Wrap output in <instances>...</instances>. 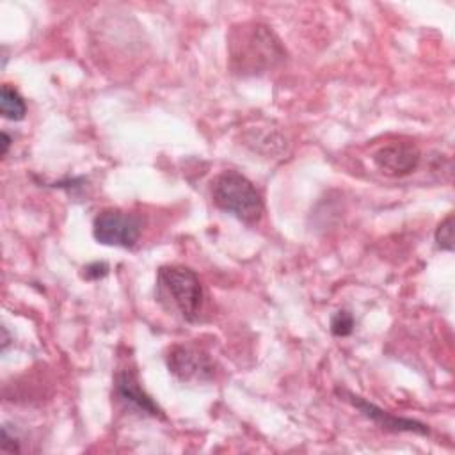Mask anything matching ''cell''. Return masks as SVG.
<instances>
[{
	"mask_svg": "<svg viewBox=\"0 0 455 455\" xmlns=\"http://www.w3.org/2000/svg\"><path fill=\"white\" fill-rule=\"evenodd\" d=\"M114 395L117 400L128 407L133 409L140 414L151 416V418H162V409L155 403V400L142 389L137 373L132 370H121L116 375L114 380Z\"/></svg>",
	"mask_w": 455,
	"mask_h": 455,
	"instance_id": "ba28073f",
	"label": "cell"
},
{
	"mask_svg": "<svg viewBox=\"0 0 455 455\" xmlns=\"http://www.w3.org/2000/svg\"><path fill=\"white\" fill-rule=\"evenodd\" d=\"M2 146H4V148H2V155H7L9 146H11V137H9L5 132L2 133Z\"/></svg>",
	"mask_w": 455,
	"mask_h": 455,
	"instance_id": "5bb4252c",
	"label": "cell"
},
{
	"mask_svg": "<svg viewBox=\"0 0 455 455\" xmlns=\"http://www.w3.org/2000/svg\"><path fill=\"white\" fill-rule=\"evenodd\" d=\"M338 395L343 396L347 402H350L364 418L371 419L382 430H387V432H412V434H418V435H428V432H430L425 423L411 419V418L395 416V414L377 407L375 403L364 400L359 395H354V393L345 391V389H338Z\"/></svg>",
	"mask_w": 455,
	"mask_h": 455,
	"instance_id": "8992f818",
	"label": "cell"
},
{
	"mask_svg": "<svg viewBox=\"0 0 455 455\" xmlns=\"http://www.w3.org/2000/svg\"><path fill=\"white\" fill-rule=\"evenodd\" d=\"M0 112L9 121H21L27 116L25 100L21 98V94L11 84L2 85Z\"/></svg>",
	"mask_w": 455,
	"mask_h": 455,
	"instance_id": "9c48e42d",
	"label": "cell"
},
{
	"mask_svg": "<svg viewBox=\"0 0 455 455\" xmlns=\"http://www.w3.org/2000/svg\"><path fill=\"white\" fill-rule=\"evenodd\" d=\"M2 334H4V341H2V350H5V348H7V345H9V334H7V329H5V327H2Z\"/></svg>",
	"mask_w": 455,
	"mask_h": 455,
	"instance_id": "9a60e30c",
	"label": "cell"
},
{
	"mask_svg": "<svg viewBox=\"0 0 455 455\" xmlns=\"http://www.w3.org/2000/svg\"><path fill=\"white\" fill-rule=\"evenodd\" d=\"M231 59L240 73H258L284 59V48L277 36L261 23L242 27L231 39Z\"/></svg>",
	"mask_w": 455,
	"mask_h": 455,
	"instance_id": "7a4b0ae2",
	"label": "cell"
},
{
	"mask_svg": "<svg viewBox=\"0 0 455 455\" xmlns=\"http://www.w3.org/2000/svg\"><path fill=\"white\" fill-rule=\"evenodd\" d=\"M140 233V217L117 208L103 210L94 217L92 222V236L96 238V242L110 247L130 249L139 242Z\"/></svg>",
	"mask_w": 455,
	"mask_h": 455,
	"instance_id": "277c9868",
	"label": "cell"
},
{
	"mask_svg": "<svg viewBox=\"0 0 455 455\" xmlns=\"http://www.w3.org/2000/svg\"><path fill=\"white\" fill-rule=\"evenodd\" d=\"M352 331H354V316L345 309L336 311L331 318V332L338 338H343L352 334Z\"/></svg>",
	"mask_w": 455,
	"mask_h": 455,
	"instance_id": "8fae6325",
	"label": "cell"
},
{
	"mask_svg": "<svg viewBox=\"0 0 455 455\" xmlns=\"http://www.w3.org/2000/svg\"><path fill=\"white\" fill-rule=\"evenodd\" d=\"M375 167L393 178L407 176L419 165L421 153L411 142H393L379 148L371 156Z\"/></svg>",
	"mask_w": 455,
	"mask_h": 455,
	"instance_id": "52a82bcc",
	"label": "cell"
},
{
	"mask_svg": "<svg viewBox=\"0 0 455 455\" xmlns=\"http://www.w3.org/2000/svg\"><path fill=\"white\" fill-rule=\"evenodd\" d=\"M212 197L217 208L245 224H256L265 210L254 183L238 171H222L212 183Z\"/></svg>",
	"mask_w": 455,
	"mask_h": 455,
	"instance_id": "3957f363",
	"label": "cell"
},
{
	"mask_svg": "<svg viewBox=\"0 0 455 455\" xmlns=\"http://www.w3.org/2000/svg\"><path fill=\"white\" fill-rule=\"evenodd\" d=\"M156 299L185 322H197L203 309V286L197 274L183 265H164L156 272Z\"/></svg>",
	"mask_w": 455,
	"mask_h": 455,
	"instance_id": "6da1fadb",
	"label": "cell"
},
{
	"mask_svg": "<svg viewBox=\"0 0 455 455\" xmlns=\"http://www.w3.org/2000/svg\"><path fill=\"white\" fill-rule=\"evenodd\" d=\"M435 245L441 251H453V213H448L435 228Z\"/></svg>",
	"mask_w": 455,
	"mask_h": 455,
	"instance_id": "30bf717a",
	"label": "cell"
},
{
	"mask_svg": "<svg viewBox=\"0 0 455 455\" xmlns=\"http://www.w3.org/2000/svg\"><path fill=\"white\" fill-rule=\"evenodd\" d=\"M107 274H108V265L103 261H94V263H89L87 267H84V277L89 281L105 277Z\"/></svg>",
	"mask_w": 455,
	"mask_h": 455,
	"instance_id": "7c38bea8",
	"label": "cell"
},
{
	"mask_svg": "<svg viewBox=\"0 0 455 455\" xmlns=\"http://www.w3.org/2000/svg\"><path fill=\"white\" fill-rule=\"evenodd\" d=\"M2 450H4V451H11V453L20 451V443H18L16 437H11V435H9L7 425L2 427Z\"/></svg>",
	"mask_w": 455,
	"mask_h": 455,
	"instance_id": "4fadbf2b",
	"label": "cell"
},
{
	"mask_svg": "<svg viewBox=\"0 0 455 455\" xmlns=\"http://www.w3.org/2000/svg\"><path fill=\"white\" fill-rule=\"evenodd\" d=\"M169 371L183 382H204L213 377L210 357L196 347L174 345L167 355Z\"/></svg>",
	"mask_w": 455,
	"mask_h": 455,
	"instance_id": "5b68a950",
	"label": "cell"
}]
</instances>
